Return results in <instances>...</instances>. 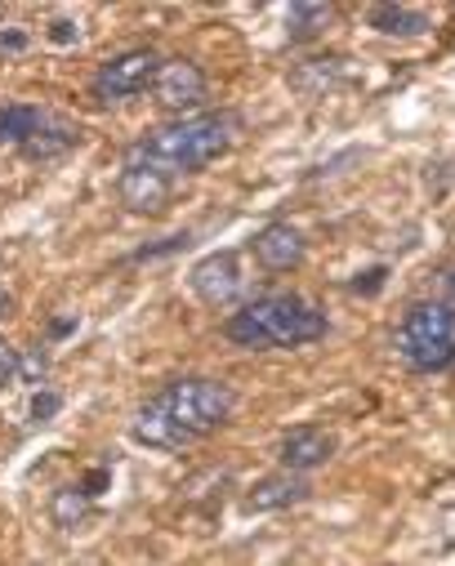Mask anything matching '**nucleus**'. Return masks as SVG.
Returning <instances> with one entry per match:
<instances>
[{
	"label": "nucleus",
	"mask_w": 455,
	"mask_h": 566,
	"mask_svg": "<svg viewBox=\"0 0 455 566\" xmlns=\"http://www.w3.org/2000/svg\"><path fill=\"white\" fill-rule=\"evenodd\" d=\"M237 410V392L224 379L188 375L170 379L162 392H152L130 423V438L152 451H184L210 433H219Z\"/></svg>",
	"instance_id": "nucleus-1"
},
{
	"label": "nucleus",
	"mask_w": 455,
	"mask_h": 566,
	"mask_svg": "<svg viewBox=\"0 0 455 566\" xmlns=\"http://www.w3.org/2000/svg\"><path fill=\"white\" fill-rule=\"evenodd\" d=\"M224 339L237 348H250V353L309 348V344L327 339V313L303 295H290V291L259 295V300H250L224 317Z\"/></svg>",
	"instance_id": "nucleus-2"
},
{
	"label": "nucleus",
	"mask_w": 455,
	"mask_h": 566,
	"mask_svg": "<svg viewBox=\"0 0 455 566\" xmlns=\"http://www.w3.org/2000/svg\"><path fill=\"white\" fill-rule=\"evenodd\" d=\"M237 116L232 112H197V116H184L157 134H147L143 144L130 148L125 161H143V166H157L166 170L170 179L175 175H193V170H206L210 161H219L232 138H237Z\"/></svg>",
	"instance_id": "nucleus-3"
},
{
	"label": "nucleus",
	"mask_w": 455,
	"mask_h": 566,
	"mask_svg": "<svg viewBox=\"0 0 455 566\" xmlns=\"http://www.w3.org/2000/svg\"><path fill=\"white\" fill-rule=\"evenodd\" d=\"M393 348L406 361V370H415V375H437V370L455 366V308H446L437 300L411 304L402 313Z\"/></svg>",
	"instance_id": "nucleus-4"
},
{
	"label": "nucleus",
	"mask_w": 455,
	"mask_h": 566,
	"mask_svg": "<svg viewBox=\"0 0 455 566\" xmlns=\"http://www.w3.org/2000/svg\"><path fill=\"white\" fill-rule=\"evenodd\" d=\"M162 54L157 50H147V45H138V50H125V54H116V59H107L99 72H94V98L99 103H121V98H134V94H143V90H152L157 85V76H162Z\"/></svg>",
	"instance_id": "nucleus-5"
},
{
	"label": "nucleus",
	"mask_w": 455,
	"mask_h": 566,
	"mask_svg": "<svg viewBox=\"0 0 455 566\" xmlns=\"http://www.w3.org/2000/svg\"><path fill=\"white\" fill-rule=\"evenodd\" d=\"M188 286L206 308H228L237 304V295L246 291V268L237 250H215L201 263H193L188 272Z\"/></svg>",
	"instance_id": "nucleus-6"
},
{
	"label": "nucleus",
	"mask_w": 455,
	"mask_h": 566,
	"mask_svg": "<svg viewBox=\"0 0 455 566\" xmlns=\"http://www.w3.org/2000/svg\"><path fill=\"white\" fill-rule=\"evenodd\" d=\"M116 197L130 214H157L166 210V201L175 197V179L157 166H143V161H125L121 179H116Z\"/></svg>",
	"instance_id": "nucleus-7"
},
{
	"label": "nucleus",
	"mask_w": 455,
	"mask_h": 566,
	"mask_svg": "<svg viewBox=\"0 0 455 566\" xmlns=\"http://www.w3.org/2000/svg\"><path fill=\"white\" fill-rule=\"evenodd\" d=\"M335 451H340V442H335L331 429H322V423H299V429H290V433L277 442L281 469H286V473H299V478L313 473V469H322V464H331Z\"/></svg>",
	"instance_id": "nucleus-8"
},
{
	"label": "nucleus",
	"mask_w": 455,
	"mask_h": 566,
	"mask_svg": "<svg viewBox=\"0 0 455 566\" xmlns=\"http://www.w3.org/2000/svg\"><path fill=\"white\" fill-rule=\"evenodd\" d=\"M152 90H157V103L166 112H193V107L206 103L210 81H206V72L193 59H166L162 76H157V85H152Z\"/></svg>",
	"instance_id": "nucleus-9"
},
{
	"label": "nucleus",
	"mask_w": 455,
	"mask_h": 566,
	"mask_svg": "<svg viewBox=\"0 0 455 566\" xmlns=\"http://www.w3.org/2000/svg\"><path fill=\"white\" fill-rule=\"evenodd\" d=\"M250 254L268 272H290L303 263V254H309V241H303V232L294 223H263L250 237Z\"/></svg>",
	"instance_id": "nucleus-10"
},
{
	"label": "nucleus",
	"mask_w": 455,
	"mask_h": 566,
	"mask_svg": "<svg viewBox=\"0 0 455 566\" xmlns=\"http://www.w3.org/2000/svg\"><path fill=\"white\" fill-rule=\"evenodd\" d=\"M309 495H313L309 478H299V473H286V469H277V473L259 478V482L246 491L241 509H246V513H281V509H294V504H303Z\"/></svg>",
	"instance_id": "nucleus-11"
},
{
	"label": "nucleus",
	"mask_w": 455,
	"mask_h": 566,
	"mask_svg": "<svg viewBox=\"0 0 455 566\" xmlns=\"http://www.w3.org/2000/svg\"><path fill=\"white\" fill-rule=\"evenodd\" d=\"M290 85L303 98H327V94H335L344 85V59H303L290 72Z\"/></svg>",
	"instance_id": "nucleus-12"
},
{
	"label": "nucleus",
	"mask_w": 455,
	"mask_h": 566,
	"mask_svg": "<svg viewBox=\"0 0 455 566\" xmlns=\"http://www.w3.org/2000/svg\"><path fill=\"white\" fill-rule=\"evenodd\" d=\"M366 28H375L380 36H424L433 28V19L415 6H371Z\"/></svg>",
	"instance_id": "nucleus-13"
},
{
	"label": "nucleus",
	"mask_w": 455,
	"mask_h": 566,
	"mask_svg": "<svg viewBox=\"0 0 455 566\" xmlns=\"http://www.w3.org/2000/svg\"><path fill=\"white\" fill-rule=\"evenodd\" d=\"M41 125H45V112L37 103H6L0 107V148H23Z\"/></svg>",
	"instance_id": "nucleus-14"
},
{
	"label": "nucleus",
	"mask_w": 455,
	"mask_h": 566,
	"mask_svg": "<svg viewBox=\"0 0 455 566\" xmlns=\"http://www.w3.org/2000/svg\"><path fill=\"white\" fill-rule=\"evenodd\" d=\"M331 19H335L331 6L299 0V6H290V14H286V32H290V41H313V36H322L331 28Z\"/></svg>",
	"instance_id": "nucleus-15"
},
{
	"label": "nucleus",
	"mask_w": 455,
	"mask_h": 566,
	"mask_svg": "<svg viewBox=\"0 0 455 566\" xmlns=\"http://www.w3.org/2000/svg\"><path fill=\"white\" fill-rule=\"evenodd\" d=\"M90 491L76 482V486H59L54 491V500H50V517H54V526H63V531H72V526H81L85 522V513H90Z\"/></svg>",
	"instance_id": "nucleus-16"
},
{
	"label": "nucleus",
	"mask_w": 455,
	"mask_h": 566,
	"mask_svg": "<svg viewBox=\"0 0 455 566\" xmlns=\"http://www.w3.org/2000/svg\"><path fill=\"white\" fill-rule=\"evenodd\" d=\"M72 144H76V129H72V125H41V129L28 138V144H23V157L50 161V157H63Z\"/></svg>",
	"instance_id": "nucleus-17"
},
{
	"label": "nucleus",
	"mask_w": 455,
	"mask_h": 566,
	"mask_svg": "<svg viewBox=\"0 0 455 566\" xmlns=\"http://www.w3.org/2000/svg\"><path fill=\"white\" fill-rule=\"evenodd\" d=\"M428 300H437V304L455 308V259H451V263H442V268L428 276Z\"/></svg>",
	"instance_id": "nucleus-18"
},
{
	"label": "nucleus",
	"mask_w": 455,
	"mask_h": 566,
	"mask_svg": "<svg viewBox=\"0 0 455 566\" xmlns=\"http://www.w3.org/2000/svg\"><path fill=\"white\" fill-rule=\"evenodd\" d=\"M50 41H54V45H76V41H81V28H76L72 19H54V23H50Z\"/></svg>",
	"instance_id": "nucleus-19"
},
{
	"label": "nucleus",
	"mask_w": 455,
	"mask_h": 566,
	"mask_svg": "<svg viewBox=\"0 0 455 566\" xmlns=\"http://www.w3.org/2000/svg\"><path fill=\"white\" fill-rule=\"evenodd\" d=\"M14 375H19V353H14L6 339H0V388H6Z\"/></svg>",
	"instance_id": "nucleus-20"
},
{
	"label": "nucleus",
	"mask_w": 455,
	"mask_h": 566,
	"mask_svg": "<svg viewBox=\"0 0 455 566\" xmlns=\"http://www.w3.org/2000/svg\"><path fill=\"white\" fill-rule=\"evenodd\" d=\"M59 410V392H41L37 401H32V419H50Z\"/></svg>",
	"instance_id": "nucleus-21"
},
{
	"label": "nucleus",
	"mask_w": 455,
	"mask_h": 566,
	"mask_svg": "<svg viewBox=\"0 0 455 566\" xmlns=\"http://www.w3.org/2000/svg\"><path fill=\"white\" fill-rule=\"evenodd\" d=\"M23 45H28L23 32H0V54H19Z\"/></svg>",
	"instance_id": "nucleus-22"
},
{
	"label": "nucleus",
	"mask_w": 455,
	"mask_h": 566,
	"mask_svg": "<svg viewBox=\"0 0 455 566\" xmlns=\"http://www.w3.org/2000/svg\"><path fill=\"white\" fill-rule=\"evenodd\" d=\"M10 308H14V300H10L6 291H0V317H10Z\"/></svg>",
	"instance_id": "nucleus-23"
}]
</instances>
